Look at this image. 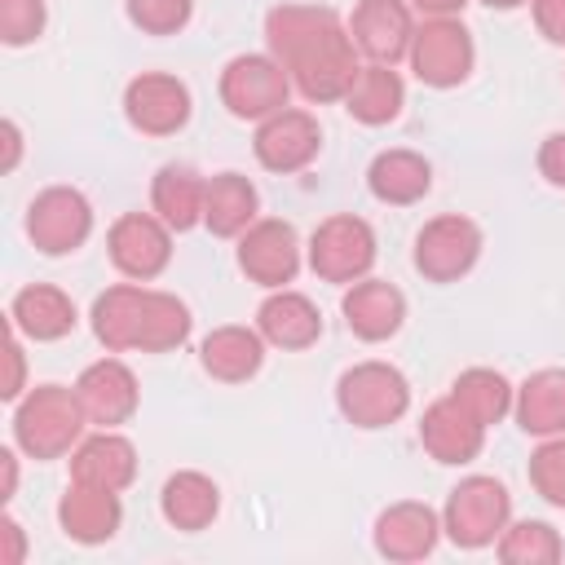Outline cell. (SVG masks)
Segmentation results:
<instances>
[{
    "label": "cell",
    "instance_id": "1",
    "mask_svg": "<svg viewBox=\"0 0 565 565\" xmlns=\"http://www.w3.org/2000/svg\"><path fill=\"white\" fill-rule=\"evenodd\" d=\"M265 53L282 62L291 88L313 102H344L358 75V49L331 4H274L265 13Z\"/></svg>",
    "mask_w": 565,
    "mask_h": 565
},
{
    "label": "cell",
    "instance_id": "2",
    "mask_svg": "<svg viewBox=\"0 0 565 565\" xmlns=\"http://www.w3.org/2000/svg\"><path fill=\"white\" fill-rule=\"evenodd\" d=\"M88 415L75 397V384H35L13 406V446L26 459H62L79 446Z\"/></svg>",
    "mask_w": 565,
    "mask_h": 565
},
{
    "label": "cell",
    "instance_id": "3",
    "mask_svg": "<svg viewBox=\"0 0 565 565\" xmlns=\"http://www.w3.org/2000/svg\"><path fill=\"white\" fill-rule=\"evenodd\" d=\"M335 406L353 428L375 433L411 411V384L393 362H353L335 380Z\"/></svg>",
    "mask_w": 565,
    "mask_h": 565
},
{
    "label": "cell",
    "instance_id": "4",
    "mask_svg": "<svg viewBox=\"0 0 565 565\" xmlns=\"http://www.w3.org/2000/svg\"><path fill=\"white\" fill-rule=\"evenodd\" d=\"M508 521H512V494L494 477H463L441 508V534L463 552L494 547Z\"/></svg>",
    "mask_w": 565,
    "mask_h": 565
},
{
    "label": "cell",
    "instance_id": "5",
    "mask_svg": "<svg viewBox=\"0 0 565 565\" xmlns=\"http://www.w3.org/2000/svg\"><path fill=\"white\" fill-rule=\"evenodd\" d=\"M380 247H375V230L371 221L353 216V212H335L327 216L313 234H309V247H305V260L309 269L322 278V282H335V287H349L358 278L371 274Z\"/></svg>",
    "mask_w": 565,
    "mask_h": 565
},
{
    "label": "cell",
    "instance_id": "6",
    "mask_svg": "<svg viewBox=\"0 0 565 565\" xmlns=\"http://www.w3.org/2000/svg\"><path fill=\"white\" fill-rule=\"evenodd\" d=\"M406 62H411L419 84H428V88H459L472 75V62H477L472 31L459 18H419Z\"/></svg>",
    "mask_w": 565,
    "mask_h": 565
},
{
    "label": "cell",
    "instance_id": "7",
    "mask_svg": "<svg viewBox=\"0 0 565 565\" xmlns=\"http://www.w3.org/2000/svg\"><path fill=\"white\" fill-rule=\"evenodd\" d=\"M216 93H221V106H225L234 119L260 124V119H269L274 110L287 106V97H291V75H287L282 62L269 57V53H238V57L225 62Z\"/></svg>",
    "mask_w": 565,
    "mask_h": 565
},
{
    "label": "cell",
    "instance_id": "8",
    "mask_svg": "<svg viewBox=\"0 0 565 565\" xmlns=\"http://www.w3.org/2000/svg\"><path fill=\"white\" fill-rule=\"evenodd\" d=\"M481 247H486V238L472 216L441 212V216L424 221V230L415 234L411 260L428 282H459L481 260Z\"/></svg>",
    "mask_w": 565,
    "mask_h": 565
},
{
    "label": "cell",
    "instance_id": "9",
    "mask_svg": "<svg viewBox=\"0 0 565 565\" xmlns=\"http://www.w3.org/2000/svg\"><path fill=\"white\" fill-rule=\"evenodd\" d=\"M234 260L238 269L247 274V282L265 287V291H278L287 287L300 265H305V243L296 234L291 221H278V216H256L243 234H238V247H234Z\"/></svg>",
    "mask_w": 565,
    "mask_h": 565
},
{
    "label": "cell",
    "instance_id": "10",
    "mask_svg": "<svg viewBox=\"0 0 565 565\" xmlns=\"http://www.w3.org/2000/svg\"><path fill=\"white\" fill-rule=\"evenodd\" d=\"M93 234V203L75 185H49L26 207V238L44 256H71Z\"/></svg>",
    "mask_w": 565,
    "mask_h": 565
},
{
    "label": "cell",
    "instance_id": "11",
    "mask_svg": "<svg viewBox=\"0 0 565 565\" xmlns=\"http://www.w3.org/2000/svg\"><path fill=\"white\" fill-rule=\"evenodd\" d=\"M190 88L177 75L163 71H141L128 79L124 88V119L141 132V137H177L190 124Z\"/></svg>",
    "mask_w": 565,
    "mask_h": 565
},
{
    "label": "cell",
    "instance_id": "12",
    "mask_svg": "<svg viewBox=\"0 0 565 565\" xmlns=\"http://www.w3.org/2000/svg\"><path fill=\"white\" fill-rule=\"evenodd\" d=\"M318 150H322V128H318V119H313L309 110H300V106L274 110L269 119L256 124V137H252L256 163H260L265 172H278V177L309 168V163L318 159Z\"/></svg>",
    "mask_w": 565,
    "mask_h": 565
},
{
    "label": "cell",
    "instance_id": "13",
    "mask_svg": "<svg viewBox=\"0 0 565 565\" xmlns=\"http://www.w3.org/2000/svg\"><path fill=\"white\" fill-rule=\"evenodd\" d=\"M344 26H349L358 57L397 66L415 40V9L406 0H358Z\"/></svg>",
    "mask_w": 565,
    "mask_h": 565
},
{
    "label": "cell",
    "instance_id": "14",
    "mask_svg": "<svg viewBox=\"0 0 565 565\" xmlns=\"http://www.w3.org/2000/svg\"><path fill=\"white\" fill-rule=\"evenodd\" d=\"M106 252L124 278L150 282L172 260V230L154 212H124L106 234Z\"/></svg>",
    "mask_w": 565,
    "mask_h": 565
},
{
    "label": "cell",
    "instance_id": "15",
    "mask_svg": "<svg viewBox=\"0 0 565 565\" xmlns=\"http://www.w3.org/2000/svg\"><path fill=\"white\" fill-rule=\"evenodd\" d=\"M75 397L88 415V424L97 428H119L137 415L141 406V388H137V375L128 371V362L119 358H97L79 371L75 380Z\"/></svg>",
    "mask_w": 565,
    "mask_h": 565
},
{
    "label": "cell",
    "instance_id": "16",
    "mask_svg": "<svg viewBox=\"0 0 565 565\" xmlns=\"http://www.w3.org/2000/svg\"><path fill=\"white\" fill-rule=\"evenodd\" d=\"M437 539H441V512H433L428 503L419 499H402V503H388L380 516H375V530H371V543L384 561H397V565H411V561H424L437 552Z\"/></svg>",
    "mask_w": 565,
    "mask_h": 565
},
{
    "label": "cell",
    "instance_id": "17",
    "mask_svg": "<svg viewBox=\"0 0 565 565\" xmlns=\"http://www.w3.org/2000/svg\"><path fill=\"white\" fill-rule=\"evenodd\" d=\"M340 313H344V327L366 340V344H384L402 331L406 322V296L388 282V278H358L344 287L340 296Z\"/></svg>",
    "mask_w": 565,
    "mask_h": 565
},
{
    "label": "cell",
    "instance_id": "18",
    "mask_svg": "<svg viewBox=\"0 0 565 565\" xmlns=\"http://www.w3.org/2000/svg\"><path fill=\"white\" fill-rule=\"evenodd\" d=\"M419 446H424L437 463L459 468V463H472V459L486 450V424L472 419V415L446 393V397H437V402L424 411V419H419Z\"/></svg>",
    "mask_w": 565,
    "mask_h": 565
},
{
    "label": "cell",
    "instance_id": "19",
    "mask_svg": "<svg viewBox=\"0 0 565 565\" xmlns=\"http://www.w3.org/2000/svg\"><path fill=\"white\" fill-rule=\"evenodd\" d=\"M57 525L71 543H84V547H97V543H110L124 525V503H119V490H102V486H84V481H71L66 494L57 499Z\"/></svg>",
    "mask_w": 565,
    "mask_h": 565
},
{
    "label": "cell",
    "instance_id": "20",
    "mask_svg": "<svg viewBox=\"0 0 565 565\" xmlns=\"http://www.w3.org/2000/svg\"><path fill=\"white\" fill-rule=\"evenodd\" d=\"M75 322H79L75 300L53 282H31V287L13 291V300H9V327L22 340L53 344V340H66L75 331Z\"/></svg>",
    "mask_w": 565,
    "mask_h": 565
},
{
    "label": "cell",
    "instance_id": "21",
    "mask_svg": "<svg viewBox=\"0 0 565 565\" xmlns=\"http://www.w3.org/2000/svg\"><path fill=\"white\" fill-rule=\"evenodd\" d=\"M132 477H137V446L115 428L84 433L79 446L71 450V481L102 486V490H128Z\"/></svg>",
    "mask_w": 565,
    "mask_h": 565
},
{
    "label": "cell",
    "instance_id": "22",
    "mask_svg": "<svg viewBox=\"0 0 565 565\" xmlns=\"http://www.w3.org/2000/svg\"><path fill=\"white\" fill-rule=\"evenodd\" d=\"M256 331L265 335V344L287 349V353H300V349H309V344L322 340V313H318V305L305 291L278 287V291H269L260 300Z\"/></svg>",
    "mask_w": 565,
    "mask_h": 565
},
{
    "label": "cell",
    "instance_id": "23",
    "mask_svg": "<svg viewBox=\"0 0 565 565\" xmlns=\"http://www.w3.org/2000/svg\"><path fill=\"white\" fill-rule=\"evenodd\" d=\"M199 366L221 384H247L265 366V335L243 322L212 327L199 344Z\"/></svg>",
    "mask_w": 565,
    "mask_h": 565
},
{
    "label": "cell",
    "instance_id": "24",
    "mask_svg": "<svg viewBox=\"0 0 565 565\" xmlns=\"http://www.w3.org/2000/svg\"><path fill=\"white\" fill-rule=\"evenodd\" d=\"M146 300H150V287H141V282H115L93 300L88 322H93V335L106 353L137 349L141 322H146Z\"/></svg>",
    "mask_w": 565,
    "mask_h": 565
},
{
    "label": "cell",
    "instance_id": "25",
    "mask_svg": "<svg viewBox=\"0 0 565 565\" xmlns=\"http://www.w3.org/2000/svg\"><path fill=\"white\" fill-rule=\"evenodd\" d=\"M366 190L388 207H411L433 190V163L419 150H380L366 168Z\"/></svg>",
    "mask_w": 565,
    "mask_h": 565
},
{
    "label": "cell",
    "instance_id": "26",
    "mask_svg": "<svg viewBox=\"0 0 565 565\" xmlns=\"http://www.w3.org/2000/svg\"><path fill=\"white\" fill-rule=\"evenodd\" d=\"M203 194H207V177H199L190 163H163L150 181V212L172 234H185L203 225Z\"/></svg>",
    "mask_w": 565,
    "mask_h": 565
},
{
    "label": "cell",
    "instance_id": "27",
    "mask_svg": "<svg viewBox=\"0 0 565 565\" xmlns=\"http://www.w3.org/2000/svg\"><path fill=\"white\" fill-rule=\"evenodd\" d=\"M159 512H163V521H168L172 530L199 534V530H207V525L216 521V512H221V490H216V481H212L207 472L181 468V472H172V477L163 481V490H159Z\"/></svg>",
    "mask_w": 565,
    "mask_h": 565
},
{
    "label": "cell",
    "instance_id": "28",
    "mask_svg": "<svg viewBox=\"0 0 565 565\" xmlns=\"http://www.w3.org/2000/svg\"><path fill=\"white\" fill-rule=\"evenodd\" d=\"M406 106V84L393 66H380V62H362L349 93H344V110L349 119H358L362 128H384L402 115Z\"/></svg>",
    "mask_w": 565,
    "mask_h": 565
},
{
    "label": "cell",
    "instance_id": "29",
    "mask_svg": "<svg viewBox=\"0 0 565 565\" xmlns=\"http://www.w3.org/2000/svg\"><path fill=\"white\" fill-rule=\"evenodd\" d=\"M512 415H516L521 433H530V437H561L565 433V371L543 366V371L525 375L516 384Z\"/></svg>",
    "mask_w": 565,
    "mask_h": 565
},
{
    "label": "cell",
    "instance_id": "30",
    "mask_svg": "<svg viewBox=\"0 0 565 565\" xmlns=\"http://www.w3.org/2000/svg\"><path fill=\"white\" fill-rule=\"evenodd\" d=\"M260 216V194L243 172H216L207 177L203 194V225L212 238H238Z\"/></svg>",
    "mask_w": 565,
    "mask_h": 565
},
{
    "label": "cell",
    "instance_id": "31",
    "mask_svg": "<svg viewBox=\"0 0 565 565\" xmlns=\"http://www.w3.org/2000/svg\"><path fill=\"white\" fill-rule=\"evenodd\" d=\"M450 397H455L472 419H481V424L490 428V424H503V419L512 415V397H516V388H512L508 375L494 371V366H468V371L455 375Z\"/></svg>",
    "mask_w": 565,
    "mask_h": 565
},
{
    "label": "cell",
    "instance_id": "32",
    "mask_svg": "<svg viewBox=\"0 0 565 565\" xmlns=\"http://www.w3.org/2000/svg\"><path fill=\"white\" fill-rule=\"evenodd\" d=\"M494 552L503 565H556L565 556V543L547 521H508L494 539Z\"/></svg>",
    "mask_w": 565,
    "mask_h": 565
},
{
    "label": "cell",
    "instance_id": "33",
    "mask_svg": "<svg viewBox=\"0 0 565 565\" xmlns=\"http://www.w3.org/2000/svg\"><path fill=\"white\" fill-rule=\"evenodd\" d=\"M525 477H530V486L543 503L565 512V433L561 437H539Z\"/></svg>",
    "mask_w": 565,
    "mask_h": 565
},
{
    "label": "cell",
    "instance_id": "34",
    "mask_svg": "<svg viewBox=\"0 0 565 565\" xmlns=\"http://www.w3.org/2000/svg\"><path fill=\"white\" fill-rule=\"evenodd\" d=\"M128 22L141 35H177L194 18V0H124Z\"/></svg>",
    "mask_w": 565,
    "mask_h": 565
},
{
    "label": "cell",
    "instance_id": "35",
    "mask_svg": "<svg viewBox=\"0 0 565 565\" xmlns=\"http://www.w3.org/2000/svg\"><path fill=\"white\" fill-rule=\"evenodd\" d=\"M44 26H49L44 0H0V44L26 49L44 35Z\"/></svg>",
    "mask_w": 565,
    "mask_h": 565
},
{
    "label": "cell",
    "instance_id": "36",
    "mask_svg": "<svg viewBox=\"0 0 565 565\" xmlns=\"http://www.w3.org/2000/svg\"><path fill=\"white\" fill-rule=\"evenodd\" d=\"M534 163H539V177L547 185L565 190V132H547L543 146H539V154H534Z\"/></svg>",
    "mask_w": 565,
    "mask_h": 565
},
{
    "label": "cell",
    "instance_id": "37",
    "mask_svg": "<svg viewBox=\"0 0 565 565\" xmlns=\"http://www.w3.org/2000/svg\"><path fill=\"white\" fill-rule=\"evenodd\" d=\"M530 13H534V26L547 44L565 49V0H530Z\"/></svg>",
    "mask_w": 565,
    "mask_h": 565
},
{
    "label": "cell",
    "instance_id": "38",
    "mask_svg": "<svg viewBox=\"0 0 565 565\" xmlns=\"http://www.w3.org/2000/svg\"><path fill=\"white\" fill-rule=\"evenodd\" d=\"M4 358H9V380H4V402H18L22 397V388H26V353H22V335L9 327V335H4Z\"/></svg>",
    "mask_w": 565,
    "mask_h": 565
},
{
    "label": "cell",
    "instance_id": "39",
    "mask_svg": "<svg viewBox=\"0 0 565 565\" xmlns=\"http://www.w3.org/2000/svg\"><path fill=\"white\" fill-rule=\"evenodd\" d=\"M0 539H4V565H22L26 561V534L13 516L0 521Z\"/></svg>",
    "mask_w": 565,
    "mask_h": 565
},
{
    "label": "cell",
    "instance_id": "40",
    "mask_svg": "<svg viewBox=\"0 0 565 565\" xmlns=\"http://www.w3.org/2000/svg\"><path fill=\"white\" fill-rule=\"evenodd\" d=\"M419 18H459V9L468 4V0H406Z\"/></svg>",
    "mask_w": 565,
    "mask_h": 565
},
{
    "label": "cell",
    "instance_id": "41",
    "mask_svg": "<svg viewBox=\"0 0 565 565\" xmlns=\"http://www.w3.org/2000/svg\"><path fill=\"white\" fill-rule=\"evenodd\" d=\"M0 137H4V163H0V168L13 172V168H18V154H22V132H18L13 119H4V124H0Z\"/></svg>",
    "mask_w": 565,
    "mask_h": 565
},
{
    "label": "cell",
    "instance_id": "42",
    "mask_svg": "<svg viewBox=\"0 0 565 565\" xmlns=\"http://www.w3.org/2000/svg\"><path fill=\"white\" fill-rule=\"evenodd\" d=\"M0 468H4V486H0V499L9 503V499L18 494V455H13L9 446L0 450Z\"/></svg>",
    "mask_w": 565,
    "mask_h": 565
},
{
    "label": "cell",
    "instance_id": "43",
    "mask_svg": "<svg viewBox=\"0 0 565 565\" xmlns=\"http://www.w3.org/2000/svg\"><path fill=\"white\" fill-rule=\"evenodd\" d=\"M486 9H499V13H512V9H521V4H530V0H481Z\"/></svg>",
    "mask_w": 565,
    "mask_h": 565
}]
</instances>
